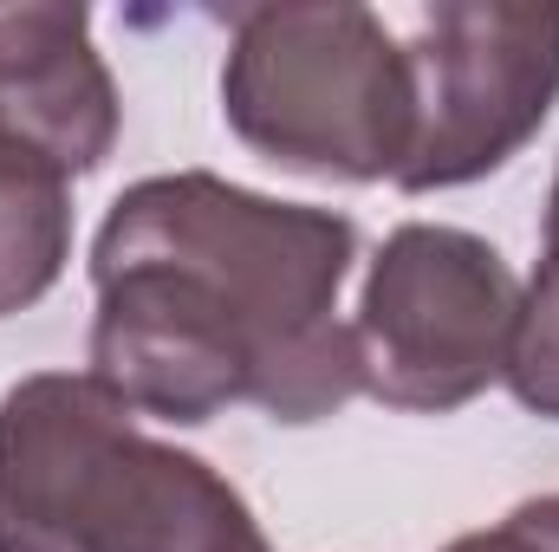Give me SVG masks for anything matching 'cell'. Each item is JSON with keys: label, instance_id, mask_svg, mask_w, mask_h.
<instances>
[{"label": "cell", "instance_id": "cell-1", "mask_svg": "<svg viewBox=\"0 0 559 552\" xmlns=\"http://www.w3.org/2000/svg\"><path fill=\"white\" fill-rule=\"evenodd\" d=\"M358 221L215 169L131 182L92 235L85 371L138 416L202 429L235 404L325 422L365 397L338 292Z\"/></svg>", "mask_w": 559, "mask_h": 552}, {"label": "cell", "instance_id": "cell-2", "mask_svg": "<svg viewBox=\"0 0 559 552\" xmlns=\"http://www.w3.org/2000/svg\"><path fill=\"white\" fill-rule=\"evenodd\" d=\"M0 552H274L248 494L92 371L0 397Z\"/></svg>", "mask_w": 559, "mask_h": 552}, {"label": "cell", "instance_id": "cell-3", "mask_svg": "<svg viewBox=\"0 0 559 552\" xmlns=\"http://www.w3.org/2000/svg\"><path fill=\"white\" fill-rule=\"evenodd\" d=\"M222 118L261 163L312 182H397L417 149V79L384 13L267 0L228 13Z\"/></svg>", "mask_w": 559, "mask_h": 552}, {"label": "cell", "instance_id": "cell-4", "mask_svg": "<svg viewBox=\"0 0 559 552\" xmlns=\"http://www.w3.org/2000/svg\"><path fill=\"white\" fill-rule=\"evenodd\" d=\"M521 319V279L475 228L404 221L365 267L358 364L365 397L404 416H449L501 384Z\"/></svg>", "mask_w": 559, "mask_h": 552}, {"label": "cell", "instance_id": "cell-5", "mask_svg": "<svg viewBox=\"0 0 559 552\" xmlns=\"http://www.w3.org/2000/svg\"><path fill=\"white\" fill-rule=\"evenodd\" d=\"M417 79V149L404 195L468 189L508 169L559 105V7L540 0H436L404 33Z\"/></svg>", "mask_w": 559, "mask_h": 552}, {"label": "cell", "instance_id": "cell-6", "mask_svg": "<svg viewBox=\"0 0 559 552\" xmlns=\"http://www.w3.org/2000/svg\"><path fill=\"white\" fill-rule=\"evenodd\" d=\"M124 98L92 46V13L72 0L0 7V149L39 156L59 176H92L118 149Z\"/></svg>", "mask_w": 559, "mask_h": 552}, {"label": "cell", "instance_id": "cell-7", "mask_svg": "<svg viewBox=\"0 0 559 552\" xmlns=\"http://www.w3.org/2000/svg\"><path fill=\"white\" fill-rule=\"evenodd\" d=\"M72 261V176L0 149V319L39 305Z\"/></svg>", "mask_w": 559, "mask_h": 552}, {"label": "cell", "instance_id": "cell-8", "mask_svg": "<svg viewBox=\"0 0 559 552\" xmlns=\"http://www.w3.org/2000/svg\"><path fill=\"white\" fill-rule=\"evenodd\" d=\"M508 397L540 422H559V279L540 274L521 286V319L508 338V364H501Z\"/></svg>", "mask_w": 559, "mask_h": 552}, {"label": "cell", "instance_id": "cell-9", "mask_svg": "<svg viewBox=\"0 0 559 552\" xmlns=\"http://www.w3.org/2000/svg\"><path fill=\"white\" fill-rule=\"evenodd\" d=\"M442 552H554L527 520H495V527H475V533H462V540H449Z\"/></svg>", "mask_w": 559, "mask_h": 552}, {"label": "cell", "instance_id": "cell-10", "mask_svg": "<svg viewBox=\"0 0 559 552\" xmlns=\"http://www.w3.org/2000/svg\"><path fill=\"white\" fill-rule=\"evenodd\" d=\"M514 520H527V527L559 552V494H534V501H521V507H514Z\"/></svg>", "mask_w": 559, "mask_h": 552}, {"label": "cell", "instance_id": "cell-11", "mask_svg": "<svg viewBox=\"0 0 559 552\" xmlns=\"http://www.w3.org/2000/svg\"><path fill=\"white\" fill-rule=\"evenodd\" d=\"M540 274L559 279V169H554V189H547V228H540Z\"/></svg>", "mask_w": 559, "mask_h": 552}]
</instances>
